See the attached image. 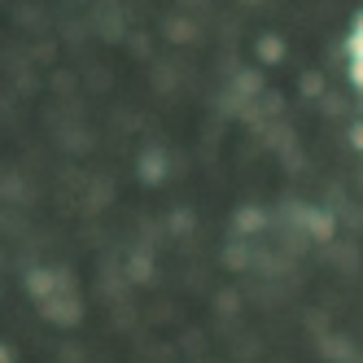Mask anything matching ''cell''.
<instances>
[{
    "mask_svg": "<svg viewBox=\"0 0 363 363\" xmlns=\"http://www.w3.org/2000/svg\"><path fill=\"white\" fill-rule=\"evenodd\" d=\"M57 284H62V280H57L53 272H31V276H27V289H31L35 298H44V302H48V294H53Z\"/></svg>",
    "mask_w": 363,
    "mask_h": 363,
    "instance_id": "obj_1",
    "label": "cell"
},
{
    "mask_svg": "<svg viewBox=\"0 0 363 363\" xmlns=\"http://www.w3.org/2000/svg\"><path fill=\"white\" fill-rule=\"evenodd\" d=\"M306 228H311V237H315V241H328V237H333V215L306 211Z\"/></svg>",
    "mask_w": 363,
    "mask_h": 363,
    "instance_id": "obj_2",
    "label": "cell"
},
{
    "mask_svg": "<svg viewBox=\"0 0 363 363\" xmlns=\"http://www.w3.org/2000/svg\"><path fill=\"white\" fill-rule=\"evenodd\" d=\"M346 53H350V62H363V13L354 18V27H350V40H346Z\"/></svg>",
    "mask_w": 363,
    "mask_h": 363,
    "instance_id": "obj_3",
    "label": "cell"
},
{
    "mask_svg": "<svg viewBox=\"0 0 363 363\" xmlns=\"http://www.w3.org/2000/svg\"><path fill=\"white\" fill-rule=\"evenodd\" d=\"M258 53H263V57H267V62H280V53H284V44H280V40H276V35H267V40H263V44H258Z\"/></svg>",
    "mask_w": 363,
    "mask_h": 363,
    "instance_id": "obj_4",
    "label": "cell"
},
{
    "mask_svg": "<svg viewBox=\"0 0 363 363\" xmlns=\"http://www.w3.org/2000/svg\"><path fill=\"white\" fill-rule=\"evenodd\" d=\"M140 167H145V179H158V175H162V158H158V153H153V158H145Z\"/></svg>",
    "mask_w": 363,
    "mask_h": 363,
    "instance_id": "obj_5",
    "label": "cell"
},
{
    "mask_svg": "<svg viewBox=\"0 0 363 363\" xmlns=\"http://www.w3.org/2000/svg\"><path fill=\"white\" fill-rule=\"evenodd\" d=\"M350 145L363 153V123H354V127H350Z\"/></svg>",
    "mask_w": 363,
    "mask_h": 363,
    "instance_id": "obj_6",
    "label": "cell"
},
{
    "mask_svg": "<svg viewBox=\"0 0 363 363\" xmlns=\"http://www.w3.org/2000/svg\"><path fill=\"white\" fill-rule=\"evenodd\" d=\"M350 84L363 88V62H350Z\"/></svg>",
    "mask_w": 363,
    "mask_h": 363,
    "instance_id": "obj_7",
    "label": "cell"
},
{
    "mask_svg": "<svg viewBox=\"0 0 363 363\" xmlns=\"http://www.w3.org/2000/svg\"><path fill=\"white\" fill-rule=\"evenodd\" d=\"M258 223H263V215H258V211H245L241 215V228H258Z\"/></svg>",
    "mask_w": 363,
    "mask_h": 363,
    "instance_id": "obj_8",
    "label": "cell"
}]
</instances>
